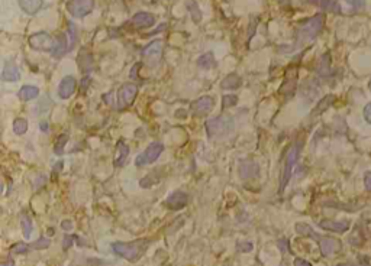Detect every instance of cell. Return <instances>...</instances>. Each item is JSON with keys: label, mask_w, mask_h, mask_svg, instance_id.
Returning <instances> with one entry per match:
<instances>
[{"label": "cell", "mask_w": 371, "mask_h": 266, "mask_svg": "<svg viewBox=\"0 0 371 266\" xmlns=\"http://www.w3.org/2000/svg\"><path fill=\"white\" fill-rule=\"evenodd\" d=\"M136 94H138V87L135 84L122 85L118 91V109L123 110L131 106Z\"/></svg>", "instance_id": "cell-7"}, {"label": "cell", "mask_w": 371, "mask_h": 266, "mask_svg": "<svg viewBox=\"0 0 371 266\" xmlns=\"http://www.w3.org/2000/svg\"><path fill=\"white\" fill-rule=\"evenodd\" d=\"M319 226L323 230H329V232H335V233H345L349 229L348 222H334V220H322Z\"/></svg>", "instance_id": "cell-15"}, {"label": "cell", "mask_w": 371, "mask_h": 266, "mask_svg": "<svg viewBox=\"0 0 371 266\" xmlns=\"http://www.w3.org/2000/svg\"><path fill=\"white\" fill-rule=\"evenodd\" d=\"M323 23H325V16L322 13L315 15L313 18L307 19L303 22L296 33V41H297V46H302L305 43L310 42L316 38L317 35L320 33L322 28H323Z\"/></svg>", "instance_id": "cell-1"}, {"label": "cell", "mask_w": 371, "mask_h": 266, "mask_svg": "<svg viewBox=\"0 0 371 266\" xmlns=\"http://www.w3.org/2000/svg\"><path fill=\"white\" fill-rule=\"evenodd\" d=\"M26 130H28V122H26V119L18 117L13 122V132L16 135H23V133H26Z\"/></svg>", "instance_id": "cell-26"}, {"label": "cell", "mask_w": 371, "mask_h": 266, "mask_svg": "<svg viewBox=\"0 0 371 266\" xmlns=\"http://www.w3.org/2000/svg\"><path fill=\"white\" fill-rule=\"evenodd\" d=\"M332 103H334V96H327L325 98H322L320 103H319L316 106V109H315L313 115H320V113H323Z\"/></svg>", "instance_id": "cell-28"}, {"label": "cell", "mask_w": 371, "mask_h": 266, "mask_svg": "<svg viewBox=\"0 0 371 266\" xmlns=\"http://www.w3.org/2000/svg\"><path fill=\"white\" fill-rule=\"evenodd\" d=\"M216 64V61H215V57H213V54L212 52H208V54H203L202 57H199V60H197V65L200 67V68H203V70H210V68H213Z\"/></svg>", "instance_id": "cell-25"}, {"label": "cell", "mask_w": 371, "mask_h": 266, "mask_svg": "<svg viewBox=\"0 0 371 266\" xmlns=\"http://www.w3.org/2000/svg\"><path fill=\"white\" fill-rule=\"evenodd\" d=\"M61 168H63V161H60V162H57L54 165V174H53V177H57V172L60 174V171H61Z\"/></svg>", "instance_id": "cell-43"}, {"label": "cell", "mask_w": 371, "mask_h": 266, "mask_svg": "<svg viewBox=\"0 0 371 266\" xmlns=\"http://www.w3.org/2000/svg\"><path fill=\"white\" fill-rule=\"evenodd\" d=\"M93 64H95V60H93V55L87 51H83L78 55V67L83 73H88L93 70Z\"/></svg>", "instance_id": "cell-19"}, {"label": "cell", "mask_w": 371, "mask_h": 266, "mask_svg": "<svg viewBox=\"0 0 371 266\" xmlns=\"http://www.w3.org/2000/svg\"><path fill=\"white\" fill-rule=\"evenodd\" d=\"M364 184H365V188L371 191V172H367L364 175Z\"/></svg>", "instance_id": "cell-40"}, {"label": "cell", "mask_w": 371, "mask_h": 266, "mask_svg": "<svg viewBox=\"0 0 371 266\" xmlns=\"http://www.w3.org/2000/svg\"><path fill=\"white\" fill-rule=\"evenodd\" d=\"M41 129H42L44 132H47V130H48V125H47L45 122H42V123H41Z\"/></svg>", "instance_id": "cell-45"}, {"label": "cell", "mask_w": 371, "mask_h": 266, "mask_svg": "<svg viewBox=\"0 0 371 266\" xmlns=\"http://www.w3.org/2000/svg\"><path fill=\"white\" fill-rule=\"evenodd\" d=\"M295 266H312L307 260L305 259H302V257H297L295 260Z\"/></svg>", "instance_id": "cell-42"}, {"label": "cell", "mask_w": 371, "mask_h": 266, "mask_svg": "<svg viewBox=\"0 0 371 266\" xmlns=\"http://www.w3.org/2000/svg\"><path fill=\"white\" fill-rule=\"evenodd\" d=\"M19 6L25 13L35 15L42 8V0H19Z\"/></svg>", "instance_id": "cell-20"}, {"label": "cell", "mask_w": 371, "mask_h": 266, "mask_svg": "<svg viewBox=\"0 0 371 266\" xmlns=\"http://www.w3.org/2000/svg\"><path fill=\"white\" fill-rule=\"evenodd\" d=\"M76 87H77V83H76V78H74V77H71V75H67V77H64V78L61 80L60 85H58V96H60V98H63V100L70 98V97L74 94Z\"/></svg>", "instance_id": "cell-10"}, {"label": "cell", "mask_w": 371, "mask_h": 266, "mask_svg": "<svg viewBox=\"0 0 371 266\" xmlns=\"http://www.w3.org/2000/svg\"><path fill=\"white\" fill-rule=\"evenodd\" d=\"M67 49H68V39H67L66 35H64V33L57 35L54 48H53V51H51L53 57H54V58H61V57L67 52Z\"/></svg>", "instance_id": "cell-16"}, {"label": "cell", "mask_w": 371, "mask_h": 266, "mask_svg": "<svg viewBox=\"0 0 371 266\" xmlns=\"http://www.w3.org/2000/svg\"><path fill=\"white\" fill-rule=\"evenodd\" d=\"M354 9H362L365 6V0H345Z\"/></svg>", "instance_id": "cell-36"}, {"label": "cell", "mask_w": 371, "mask_h": 266, "mask_svg": "<svg viewBox=\"0 0 371 266\" xmlns=\"http://www.w3.org/2000/svg\"><path fill=\"white\" fill-rule=\"evenodd\" d=\"M187 9H189V12L192 13V18H193V21L196 22V23H199V22L202 21V12H200V9L197 8L196 2H190L189 6H187Z\"/></svg>", "instance_id": "cell-29"}, {"label": "cell", "mask_w": 371, "mask_h": 266, "mask_svg": "<svg viewBox=\"0 0 371 266\" xmlns=\"http://www.w3.org/2000/svg\"><path fill=\"white\" fill-rule=\"evenodd\" d=\"M312 2H316V3H319L320 8L328 9V11H339L338 8H334V6H337V5H335L334 2H331V0H312Z\"/></svg>", "instance_id": "cell-35"}, {"label": "cell", "mask_w": 371, "mask_h": 266, "mask_svg": "<svg viewBox=\"0 0 371 266\" xmlns=\"http://www.w3.org/2000/svg\"><path fill=\"white\" fill-rule=\"evenodd\" d=\"M55 39H53V36L47 32H38L32 35L29 38V45L31 48L36 49V51H53L54 48Z\"/></svg>", "instance_id": "cell-8"}, {"label": "cell", "mask_w": 371, "mask_h": 266, "mask_svg": "<svg viewBox=\"0 0 371 266\" xmlns=\"http://www.w3.org/2000/svg\"><path fill=\"white\" fill-rule=\"evenodd\" d=\"M241 83H242V80H241L240 75L229 74L220 81V87L225 90H235V88H240Z\"/></svg>", "instance_id": "cell-23"}, {"label": "cell", "mask_w": 371, "mask_h": 266, "mask_svg": "<svg viewBox=\"0 0 371 266\" xmlns=\"http://www.w3.org/2000/svg\"><path fill=\"white\" fill-rule=\"evenodd\" d=\"M68 33H70V41H68V49H73L77 41L76 26L73 23H68Z\"/></svg>", "instance_id": "cell-31"}, {"label": "cell", "mask_w": 371, "mask_h": 266, "mask_svg": "<svg viewBox=\"0 0 371 266\" xmlns=\"http://www.w3.org/2000/svg\"><path fill=\"white\" fill-rule=\"evenodd\" d=\"M67 9L74 18H84L95 9V0H70Z\"/></svg>", "instance_id": "cell-6"}, {"label": "cell", "mask_w": 371, "mask_h": 266, "mask_svg": "<svg viewBox=\"0 0 371 266\" xmlns=\"http://www.w3.org/2000/svg\"><path fill=\"white\" fill-rule=\"evenodd\" d=\"M50 243H51V242H50L48 237H41V239H38L35 243H31V245H29V249H31V250H33V249H35V250H42V249H47V247L50 246Z\"/></svg>", "instance_id": "cell-30"}, {"label": "cell", "mask_w": 371, "mask_h": 266, "mask_svg": "<svg viewBox=\"0 0 371 266\" xmlns=\"http://www.w3.org/2000/svg\"><path fill=\"white\" fill-rule=\"evenodd\" d=\"M258 174H260L258 164L254 162V161H244L240 165V177L242 180L258 177Z\"/></svg>", "instance_id": "cell-14"}, {"label": "cell", "mask_w": 371, "mask_h": 266, "mask_svg": "<svg viewBox=\"0 0 371 266\" xmlns=\"http://www.w3.org/2000/svg\"><path fill=\"white\" fill-rule=\"evenodd\" d=\"M364 117H365V120L371 125V101L364 107Z\"/></svg>", "instance_id": "cell-38"}, {"label": "cell", "mask_w": 371, "mask_h": 266, "mask_svg": "<svg viewBox=\"0 0 371 266\" xmlns=\"http://www.w3.org/2000/svg\"><path fill=\"white\" fill-rule=\"evenodd\" d=\"M296 232L299 234H302V236H307V237H310V239H315L316 242H320V236L310 227V226H307L305 223H297L296 224Z\"/></svg>", "instance_id": "cell-24"}, {"label": "cell", "mask_w": 371, "mask_h": 266, "mask_svg": "<svg viewBox=\"0 0 371 266\" xmlns=\"http://www.w3.org/2000/svg\"><path fill=\"white\" fill-rule=\"evenodd\" d=\"M370 90H371V81H370Z\"/></svg>", "instance_id": "cell-48"}, {"label": "cell", "mask_w": 371, "mask_h": 266, "mask_svg": "<svg viewBox=\"0 0 371 266\" xmlns=\"http://www.w3.org/2000/svg\"><path fill=\"white\" fill-rule=\"evenodd\" d=\"M164 145L160 142H154L151 143L147 149L144 150L142 153L138 155V158L135 159V165L136 167H144V165H150L154 164L155 161L160 158V155L163 153Z\"/></svg>", "instance_id": "cell-5"}, {"label": "cell", "mask_w": 371, "mask_h": 266, "mask_svg": "<svg viewBox=\"0 0 371 266\" xmlns=\"http://www.w3.org/2000/svg\"><path fill=\"white\" fill-rule=\"evenodd\" d=\"M76 237H77V236H66V237H64V243H63V247H64V249L67 250V249H68L70 246L74 243V239H76Z\"/></svg>", "instance_id": "cell-37"}, {"label": "cell", "mask_w": 371, "mask_h": 266, "mask_svg": "<svg viewBox=\"0 0 371 266\" xmlns=\"http://www.w3.org/2000/svg\"><path fill=\"white\" fill-rule=\"evenodd\" d=\"M131 23L135 28H151L155 23V16L148 12H138L133 15Z\"/></svg>", "instance_id": "cell-13"}, {"label": "cell", "mask_w": 371, "mask_h": 266, "mask_svg": "<svg viewBox=\"0 0 371 266\" xmlns=\"http://www.w3.org/2000/svg\"><path fill=\"white\" fill-rule=\"evenodd\" d=\"M300 149H302V145H300V143H295V145L289 149V152H287L286 162H284L283 175H282V181H280V192L284 191L286 185H287L289 181H290V177H292V172H293V167H295L296 162H297Z\"/></svg>", "instance_id": "cell-4"}, {"label": "cell", "mask_w": 371, "mask_h": 266, "mask_svg": "<svg viewBox=\"0 0 371 266\" xmlns=\"http://www.w3.org/2000/svg\"><path fill=\"white\" fill-rule=\"evenodd\" d=\"M279 247H280V250H282V252H287V250H289V242H287L286 239L279 240Z\"/></svg>", "instance_id": "cell-41"}, {"label": "cell", "mask_w": 371, "mask_h": 266, "mask_svg": "<svg viewBox=\"0 0 371 266\" xmlns=\"http://www.w3.org/2000/svg\"><path fill=\"white\" fill-rule=\"evenodd\" d=\"M215 107V100L213 97L203 96L197 98L196 101L192 104V110L195 116H206L209 112H212V109Z\"/></svg>", "instance_id": "cell-9"}, {"label": "cell", "mask_w": 371, "mask_h": 266, "mask_svg": "<svg viewBox=\"0 0 371 266\" xmlns=\"http://www.w3.org/2000/svg\"><path fill=\"white\" fill-rule=\"evenodd\" d=\"M39 96V88L35 87V85H23L22 88L19 90L18 97L23 100V101H31L33 98Z\"/></svg>", "instance_id": "cell-21"}, {"label": "cell", "mask_w": 371, "mask_h": 266, "mask_svg": "<svg viewBox=\"0 0 371 266\" xmlns=\"http://www.w3.org/2000/svg\"><path fill=\"white\" fill-rule=\"evenodd\" d=\"M67 140H68V136L67 135H63V136H60V139L57 140V145H55V153H58V155H61L63 152H64V145L67 143Z\"/></svg>", "instance_id": "cell-34"}, {"label": "cell", "mask_w": 371, "mask_h": 266, "mask_svg": "<svg viewBox=\"0 0 371 266\" xmlns=\"http://www.w3.org/2000/svg\"><path fill=\"white\" fill-rule=\"evenodd\" d=\"M128 155H129V148H128V145H125L123 140H119V142H118V153H116V156H115V167H116V168L123 167L126 159H128Z\"/></svg>", "instance_id": "cell-18"}, {"label": "cell", "mask_w": 371, "mask_h": 266, "mask_svg": "<svg viewBox=\"0 0 371 266\" xmlns=\"http://www.w3.org/2000/svg\"><path fill=\"white\" fill-rule=\"evenodd\" d=\"M319 246H320V252L323 256L334 255V253L339 252L342 247L341 242L337 239H332V237H322L319 242Z\"/></svg>", "instance_id": "cell-12"}, {"label": "cell", "mask_w": 371, "mask_h": 266, "mask_svg": "<svg viewBox=\"0 0 371 266\" xmlns=\"http://www.w3.org/2000/svg\"><path fill=\"white\" fill-rule=\"evenodd\" d=\"M61 227H63L64 230H71V229H73V222H70V220H64V222L61 223Z\"/></svg>", "instance_id": "cell-44"}, {"label": "cell", "mask_w": 371, "mask_h": 266, "mask_svg": "<svg viewBox=\"0 0 371 266\" xmlns=\"http://www.w3.org/2000/svg\"><path fill=\"white\" fill-rule=\"evenodd\" d=\"M234 129V120L229 116H218L206 122V132L209 138H220L229 135Z\"/></svg>", "instance_id": "cell-3"}, {"label": "cell", "mask_w": 371, "mask_h": 266, "mask_svg": "<svg viewBox=\"0 0 371 266\" xmlns=\"http://www.w3.org/2000/svg\"><path fill=\"white\" fill-rule=\"evenodd\" d=\"M279 3H284V2H287V0H277Z\"/></svg>", "instance_id": "cell-47"}, {"label": "cell", "mask_w": 371, "mask_h": 266, "mask_svg": "<svg viewBox=\"0 0 371 266\" xmlns=\"http://www.w3.org/2000/svg\"><path fill=\"white\" fill-rule=\"evenodd\" d=\"M148 245H150L148 240H136V242H131V243L116 242V243H112V250L118 256L129 260V262H136L145 253Z\"/></svg>", "instance_id": "cell-2"}, {"label": "cell", "mask_w": 371, "mask_h": 266, "mask_svg": "<svg viewBox=\"0 0 371 266\" xmlns=\"http://www.w3.org/2000/svg\"><path fill=\"white\" fill-rule=\"evenodd\" d=\"M11 250H12V253L22 255V253H26L28 250H31V249H29V245H26V243H16V245L12 246Z\"/></svg>", "instance_id": "cell-33"}, {"label": "cell", "mask_w": 371, "mask_h": 266, "mask_svg": "<svg viewBox=\"0 0 371 266\" xmlns=\"http://www.w3.org/2000/svg\"><path fill=\"white\" fill-rule=\"evenodd\" d=\"M238 103V97L232 96V94H228L222 98V109H229V107L235 106Z\"/></svg>", "instance_id": "cell-32"}, {"label": "cell", "mask_w": 371, "mask_h": 266, "mask_svg": "<svg viewBox=\"0 0 371 266\" xmlns=\"http://www.w3.org/2000/svg\"><path fill=\"white\" fill-rule=\"evenodd\" d=\"M187 201H189V197L187 194L183 191H175L173 192L168 198H167V207L170 210H181L187 205Z\"/></svg>", "instance_id": "cell-11"}, {"label": "cell", "mask_w": 371, "mask_h": 266, "mask_svg": "<svg viewBox=\"0 0 371 266\" xmlns=\"http://www.w3.org/2000/svg\"><path fill=\"white\" fill-rule=\"evenodd\" d=\"M163 49V42L161 41H153L151 43H148L144 49H142V55L145 58H153V57H158L161 54Z\"/></svg>", "instance_id": "cell-22"}, {"label": "cell", "mask_w": 371, "mask_h": 266, "mask_svg": "<svg viewBox=\"0 0 371 266\" xmlns=\"http://www.w3.org/2000/svg\"><path fill=\"white\" fill-rule=\"evenodd\" d=\"M21 223H22L23 237H31V234H32V230H33V226H32V222H31V219H29L26 214H22V217H21Z\"/></svg>", "instance_id": "cell-27"}, {"label": "cell", "mask_w": 371, "mask_h": 266, "mask_svg": "<svg viewBox=\"0 0 371 266\" xmlns=\"http://www.w3.org/2000/svg\"><path fill=\"white\" fill-rule=\"evenodd\" d=\"M238 249L241 252H251L252 250V243H240Z\"/></svg>", "instance_id": "cell-39"}, {"label": "cell", "mask_w": 371, "mask_h": 266, "mask_svg": "<svg viewBox=\"0 0 371 266\" xmlns=\"http://www.w3.org/2000/svg\"><path fill=\"white\" fill-rule=\"evenodd\" d=\"M2 266H13V262H9V263H2Z\"/></svg>", "instance_id": "cell-46"}, {"label": "cell", "mask_w": 371, "mask_h": 266, "mask_svg": "<svg viewBox=\"0 0 371 266\" xmlns=\"http://www.w3.org/2000/svg\"><path fill=\"white\" fill-rule=\"evenodd\" d=\"M21 78V73L18 70V67L12 63H6L5 67H3V71H2V80L3 81H11V83H15Z\"/></svg>", "instance_id": "cell-17"}]
</instances>
